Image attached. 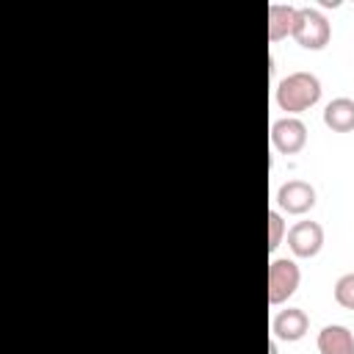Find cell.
<instances>
[{"label":"cell","instance_id":"1","mask_svg":"<svg viewBox=\"0 0 354 354\" xmlns=\"http://www.w3.org/2000/svg\"><path fill=\"white\" fill-rule=\"evenodd\" d=\"M274 100L282 111H288V116L301 113L321 100V80H318V75L304 72V69L290 72L277 83Z\"/></svg>","mask_w":354,"mask_h":354},{"label":"cell","instance_id":"2","mask_svg":"<svg viewBox=\"0 0 354 354\" xmlns=\"http://www.w3.org/2000/svg\"><path fill=\"white\" fill-rule=\"evenodd\" d=\"M293 39L304 50H324L329 44V39H332V25L324 17V11H318L313 6H304V8L296 11Z\"/></svg>","mask_w":354,"mask_h":354},{"label":"cell","instance_id":"3","mask_svg":"<svg viewBox=\"0 0 354 354\" xmlns=\"http://www.w3.org/2000/svg\"><path fill=\"white\" fill-rule=\"evenodd\" d=\"M301 282V271L296 260L288 257H274L268 263V304H282L288 301Z\"/></svg>","mask_w":354,"mask_h":354},{"label":"cell","instance_id":"4","mask_svg":"<svg viewBox=\"0 0 354 354\" xmlns=\"http://www.w3.org/2000/svg\"><path fill=\"white\" fill-rule=\"evenodd\" d=\"M271 144L282 155H296L307 144V124L299 116H282L271 124Z\"/></svg>","mask_w":354,"mask_h":354},{"label":"cell","instance_id":"5","mask_svg":"<svg viewBox=\"0 0 354 354\" xmlns=\"http://www.w3.org/2000/svg\"><path fill=\"white\" fill-rule=\"evenodd\" d=\"M277 205L290 216H301L315 207V188L307 180H288L277 191Z\"/></svg>","mask_w":354,"mask_h":354},{"label":"cell","instance_id":"6","mask_svg":"<svg viewBox=\"0 0 354 354\" xmlns=\"http://www.w3.org/2000/svg\"><path fill=\"white\" fill-rule=\"evenodd\" d=\"M288 246L296 257H315L324 246V227L318 221H296L288 230Z\"/></svg>","mask_w":354,"mask_h":354},{"label":"cell","instance_id":"7","mask_svg":"<svg viewBox=\"0 0 354 354\" xmlns=\"http://www.w3.org/2000/svg\"><path fill=\"white\" fill-rule=\"evenodd\" d=\"M310 329V315L301 310V307H288V310H279L274 318H271V332L277 340H285V343H296L307 335Z\"/></svg>","mask_w":354,"mask_h":354},{"label":"cell","instance_id":"8","mask_svg":"<svg viewBox=\"0 0 354 354\" xmlns=\"http://www.w3.org/2000/svg\"><path fill=\"white\" fill-rule=\"evenodd\" d=\"M318 354H354V335L343 324H326L318 332Z\"/></svg>","mask_w":354,"mask_h":354},{"label":"cell","instance_id":"9","mask_svg":"<svg viewBox=\"0 0 354 354\" xmlns=\"http://www.w3.org/2000/svg\"><path fill=\"white\" fill-rule=\"evenodd\" d=\"M324 124L332 133H351L354 130V100L351 97H335L324 108Z\"/></svg>","mask_w":354,"mask_h":354},{"label":"cell","instance_id":"10","mask_svg":"<svg viewBox=\"0 0 354 354\" xmlns=\"http://www.w3.org/2000/svg\"><path fill=\"white\" fill-rule=\"evenodd\" d=\"M296 6H288V3H271L268 6V39L271 41H279L285 36H293V28H296Z\"/></svg>","mask_w":354,"mask_h":354},{"label":"cell","instance_id":"11","mask_svg":"<svg viewBox=\"0 0 354 354\" xmlns=\"http://www.w3.org/2000/svg\"><path fill=\"white\" fill-rule=\"evenodd\" d=\"M335 301L340 307H346V310H354V271L337 277V282H335Z\"/></svg>","mask_w":354,"mask_h":354},{"label":"cell","instance_id":"12","mask_svg":"<svg viewBox=\"0 0 354 354\" xmlns=\"http://www.w3.org/2000/svg\"><path fill=\"white\" fill-rule=\"evenodd\" d=\"M282 235H285V221L279 210H268V252H277V246L282 243Z\"/></svg>","mask_w":354,"mask_h":354},{"label":"cell","instance_id":"13","mask_svg":"<svg viewBox=\"0 0 354 354\" xmlns=\"http://www.w3.org/2000/svg\"><path fill=\"white\" fill-rule=\"evenodd\" d=\"M271 354H279V351H277V343H274V340H271Z\"/></svg>","mask_w":354,"mask_h":354}]
</instances>
